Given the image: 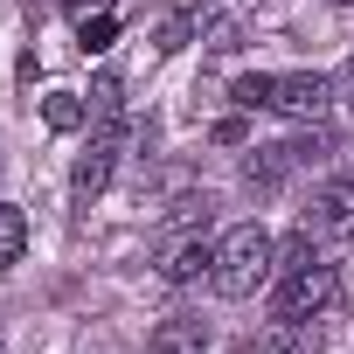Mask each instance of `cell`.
Instances as JSON below:
<instances>
[{"label":"cell","instance_id":"7a4b0ae2","mask_svg":"<svg viewBox=\"0 0 354 354\" xmlns=\"http://www.w3.org/2000/svg\"><path fill=\"white\" fill-rule=\"evenodd\" d=\"M271 230L264 223H236L223 243H216V271H209V285L223 292V299H250L264 278H271Z\"/></svg>","mask_w":354,"mask_h":354},{"label":"cell","instance_id":"d6986e66","mask_svg":"<svg viewBox=\"0 0 354 354\" xmlns=\"http://www.w3.org/2000/svg\"><path fill=\"white\" fill-rule=\"evenodd\" d=\"M340 8H354V0H340Z\"/></svg>","mask_w":354,"mask_h":354},{"label":"cell","instance_id":"30bf717a","mask_svg":"<svg viewBox=\"0 0 354 354\" xmlns=\"http://www.w3.org/2000/svg\"><path fill=\"white\" fill-rule=\"evenodd\" d=\"M84 118H91L84 91H49V97H42V125H49V132H77Z\"/></svg>","mask_w":354,"mask_h":354},{"label":"cell","instance_id":"5bb4252c","mask_svg":"<svg viewBox=\"0 0 354 354\" xmlns=\"http://www.w3.org/2000/svg\"><path fill=\"white\" fill-rule=\"evenodd\" d=\"M188 35H195V15H160L153 49H160V56H174V49H188Z\"/></svg>","mask_w":354,"mask_h":354},{"label":"cell","instance_id":"5b68a950","mask_svg":"<svg viewBox=\"0 0 354 354\" xmlns=\"http://www.w3.org/2000/svg\"><path fill=\"white\" fill-rule=\"evenodd\" d=\"M326 153H333V132L313 125V132H299V139H285V146H257V160L243 167V181H250L257 195H271L292 167H313V160H326Z\"/></svg>","mask_w":354,"mask_h":354},{"label":"cell","instance_id":"9a60e30c","mask_svg":"<svg viewBox=\"0 0 354 354\" xmlns=\"http://www.w3.org/2000/svg\"><path fill=\"white\" fill-rule=\"evenodd\" d=\"M77 42H84V56H104L118 42V21L111 15H91V21H77Z\"/></svg>","mask_w":354,"mask_h":354},{"label":"cell","instance_id":"8fae6325","mask_svg":"<svg viewBox=\"0 0 354 354\" xmlns=\"http://www.w3.org/2000/svg\"><path fill=\"white\" fill-rule=\"evenodd\" d=\"M21 250H28V216L15 202H0V271H15Z\"/></svg>","mask_w":354,"mask_h":354},{"label":"cell","instance_id":"8992f818","mask_svg":"<svg viewBox=\"0 0 354 354\" xmlns=\"http://www.w3.org/2000/svg\"><path fill=\"white\" fill-rule=\"evenodd\" d=\"M299 230L313 243H347L354 236V181H319L299 209Z\"/></svg>","mask_w":354,"mask_h":354},{"label":"cell","instance_id":"7c38bea8","mask_svg":"<svg viewBox=\"0 0 354 354\" xmlns=\"http://www.w3.org/2000/svg\"><path fill=\"white\" fill-rule=\"evenodd\" d=\"M84 104H91V118H118V104H125V84H118V70H104V77L84 91Z\"/></svg>","mask_w":354,"mask_h":354},{"label":"cell","instance_id":"ac0fdd59","mask_svg":"<svg viewBox=\"0 0 354 354\" xmlns=\"http://www.w3.org/2000/svg\"><path fill=\"white\" fill-rule=\"evenodd\" d=\"M340 84H347V91H354V56H347V70H340Z\"/></svg>","mask_w":354,"mask_h":354},{"label":"cell","instance_id":"4fadbf2b","mask_svg":"<svg viewBox=\"0 0 354 354\" xmlns=\"http://www.w3.org/2000/svg\"><path fill=\"white\" fill-rule=\"evenodd\" d=\"M243 354H306V333H299L292 319H278V326H271V333H257Z\"/></svg>","mask_w":354,"mask_h":354},{"label":"cell","instance_id":"277c9868","mask_svg":"<svg viewBox=\"0 0 354 354\" xmlns=\"http://www.w3.org/2000/svg\"><path fill=\"white\" fill-rule=\"evenodd\" d=\"M340 299V271L333 264H299V271H285V285L271 292V319H313V313H326Z\"/></svg>","mask_w":354,"mask_h":354},{"label":"cell","instance_id":"6da1fadb","mask_svg":"<svg viewBox=\"0 0 354 354\" xmlns=\"http://www.w3.org/2000/svg\"><path fill=\"white\" fill-rule=\"evenodd\" d=\"M230 97H236L243 111L319 118V111L333 104V77H319V70H285V77H271V70H257V77H236V84H230Z\"/></svg>","mask_w":354,"mask_h":354},{"label":"cell","instance_id":"ba28073f","mask_svg":"<svg viewBox=\"0 0 354 354\" xmlns=\"http://www.w3.org/2000/svg\"><path fill=\"white\" fill-rule=\"evenodd\" d=\"M146 354H209V326H202L195 313H174V319H160V326H153Z\"/></svg>","mask_w":354,"mask_h":354},{"label":"cell","instance_id":"9c48e42d","mask_svg":"<svg viewBox=\"0 0 354 354\" xmlns=\"http://www.w3.org/2000/svg\"><path fill=\"white\" fill-rule=\"evenodd\" d=\"M195 35H202V49H216V56L243 49V28H236V15H223V8H202V15H195Z\"/></svg>","mask_w":354,"mask_h":354},{"label":"cell","instance_id":"e0dca14e","mask_svg":"<svg viewBox=\"0 0 354 354\" xmlns=\"http://www.w3.org/2000/svg\"><path fill=\"white\" fill-rule=\"evenodd\" d=\"M70 21H91V15H111V0H63Z\"/></svg>","mask_w":354,"mask_h":354},{"label":"cell","instance_id":"3957f363","mask_svg":"<svg viewBox=\"0 0 354 354\" xmlns=\"http://www.w3.org/2000/svg\"><path fill=\"white\" fill-rule=\"evenodd\" d=\"M118 153H125V125H118V118H97L91 146H84V153H77V167H70V202H77V209H91V202L111 188Z\"/></svg>","mask_w":354,"mask_h":354},{"label":"cell","instance_id":"2e32d148","mask_svg":"<svg viewBox=\"0 0 354 354\" xmlns=\"http://www.w3.org/2000/svg\"><path fill=\"white\" fill-rule=\"evenodd\" d=\"M209 216H216V202H209V195L174 202V230H209Z\"/></svg>","mask_w":354,"mask_h":354},{"label":"cell","instance_id":"52a82bcc","mask_svg":"<svg viewBox=\"0 0 354 354\" xmlns=\"http://www.w3.org/2000/svg\"><path fill=\"white\" fill-rule=\"evenodd\" d=\"M209 271H216V243H209L202 230L174 236V243L160 250V278H167V285H195V278H209Z\"/></svg>","mask_w":354,"mask_h":354}]
</instances>
